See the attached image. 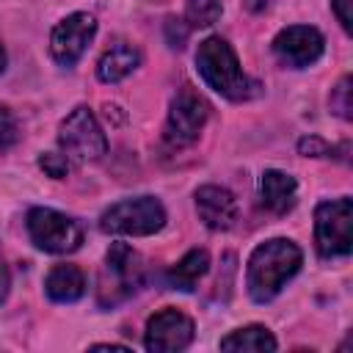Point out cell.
<instances>
[{"label": "cell", "instance_id": "27", "mask_svg": "<svg viewBox=\"0 0 353 353\" xmlns=\"http://www.w3.org/2000/svg\"><path fill=\"white\" fill-rule=\"evenodd\" d=\"M6 69V50H3V44H0V72Z\"/></svg>", "mask_w": 353, "mask_h": 353}, {"label": "cell", "instance_id": "25", "mask_svg": "<svg viewBox=\"0 0 353 353\" xmlns=\"http://www.w3.org/2000/svg\"><path fill=\"white\" fill-rule=\"evenodd\" d=\"M245 8L248 11H265L268 8V0H245Z\"/></svg>", "mask_w": 353, "mask_h": 353}, {"label": "cell", "instance_id": "3", "mask_svg": "<svg viewBox=\"0 0 353 353\" xmlns=\"http://www.w3.org/2000/svg\"><path fill=\"white\" fill-rule=\"evenodd\" d=\"M143 279V268L138 254L127 245V243H113L110 251L105 254V265L99 270V281H97V301L99 306L110 309L121 301H127Z\"/></svg>", "mask_w": 353, "mask_h": 353}, {"label": "cell", "instance_id": "26", "mask_svg": "<svg viewBox=\"0 0 353 353\" xmlns=\"http://www.w3.org/2000/svg\"><path fill=\"white\" fill-rule=\"evenodd\" d=\"M94 350H127L124 345H91Z\"/></svg>", "mask_w": 353, "mask_h": 353}, {"label": "cell", "instance_id": "5", "mask_svg": "<svg viewBox=\"0 0 353 353\" xmlns=\"http://www.w3.org/2000/svg\"><path fill=\"white\" fill-rule=\"evenodd\" d=\"M314 243L320 256H347L353 248V204L350 199L320 201L314 210Z\"/></svg>", "mask_w": 353, "mask_h": 353}, {"label": "cell", "instance_id": "7", "mask_svg": "<svg viewBox=\"0 0 353 353\" xmlns=\"http://www.w3.org/2000/svg\"><path fill=\"white\" fill-rule=\"evenodd\" d=\"M58 143L63 149V154L69 160L77 163H88V160H99L108 152V138L99 127V121L94 119V113L88 108H74L58 132Z\"/></svg>", "mask_w": 353, "mask_h": 353}, {"label": "cell", "instance_id": "22", "mask_svg": "<svg viewBox=\"0 0 353 353\" xmlns=\"http://www.w3.org/2000/svg\"><path fill=\"white\" fill-rule=\"evenodd\" d=\"M298 149H301V154H306V157H325V154H331V146H328L325 141L314 138V135L301 138V141H298Z\"/></svg>", "mask_w": 353, "mask_h": 353}, {"label": "cell", "instance_id": "17", "mask_svg": "<svg viewBox=\"0 0 353 353\" xmlns=\"http://www.w3.org/2000/svg\"><path fill=\"white\" fill-rule=\"evenodd\" d=\"M221 350H276V336L265 325H245L223 336Z\"/></svg>", "mask_w": 353, "mask_h": 353}, {"label": "cell", "instance_id": "11", "mask_svg": "<svg viewBox=\"0 0 353 353\" xmlns=\"http://www.w3.org/2000/svg\"><path fill=\"white\" fill-rule=\"evenodd\" d=\"M193 342V320L179 309H163L149 317L143 345L152 353H174L185 350Z\"/></svg>", "mask_w": 353, "mask_h": 353}, {"label": "cell", "instance_id": "4", "mask_svg": "<svg viewBox=\"0 0 353 353\" xmlns=\"http://www.w3.org/2000/svg\"><path fill=\"white\" fill-rule=\"evenodd\" d=\"M165 226V210L154 196H138V199H124L113 204L110 210L102 212L99 229L108 234H154Z\"/></svg>", "mask_w": 353, "mask_h": 353}, {"label": "cell", "instance_id": "24", "mask_svg": "<svg viewBox=\"0 0 353 353\" xmlns=\"http://www.w3.org/2000/svg\"><path fill=\"white\" fill-rule=\"evenodd\" d=\"M8 287H11V276H8L6 259H3V254H0V301H6V295H8Z\"/></svg>", "mask_w": 353, "mask_h": 353}, {"label": "cell", "instance_id": "23", "mask_svg": "<svg viewBox=\"0 0 353 353\" xmlns=\"http://www.w3.org/2000/svg\"><path fill=\"white\" fill-rule=\"evenodd\" d=\"M331 8H334V14H336V19H339V25L350 33L353 30V0H331Z\"/></svg>", "mask_w": 353, "mask_h": 353}, {"label": "cell", "instance_id": "1", "mask_svg": "<svg viewBox=\"0 0 353 353\" xmlns=\"http://www.w3.org/2000/svg\"><path fill=\"white\" fill-rule=\"evenodd\" d=\"M301 262L303 254L292 240L273 237L256 245L254 254L248 256V270H245V287L251 301L256 303L273 301L281 292V287L301 270Z\"/></svg>", "mask_w": 353, "mask_h": 353}, {"label": "cell", "instance_id": "2", "mask_svg": "<svg viewBox=\"0 0 353 353\" xmlns=\"http://www.w3.org/2000/svg\"><path fill=\"white\" fill-rule=\"evenodd\" d=\"M196 66H199L201 80L212 91H218L221 97H226L232 102H245V99H251V97L259 94V83L251 80L243 72L234 50L221 36H210V39H204L199 44V50H196Z\"/></svg>", "mask_w": 353, "mask_h": 353}, {"label": "cell", "instance_id": "14", "mask_svg": "<svg viewBox=\"0 0 353 353\" xmlns=\"http://www.w3.org/2000/svg\"><path fill=\"white\" fill-rule=\"evenodd\" d=\"M141 63V55H138V50L132 47V44H127V41H116V44H110L108 50H105V55L99 58V63H97V77L102 80V83H119V80H124L127 74H132V69Z\"/></svg>", "mask_w": 353, "mask_h": 353}, {"label": "cell", "instance_id": "6", "mask_svg": "<svg viewBox=\"0 0 353 353\" xmlns=\"http://www.w3.org/2000/svg\"><path fill=\"white\" fill-rule=\"evenodd\" d=\"M28 234L36 243V248L47 254H72L83 243V229L69 215L50 210V207H33L28 212Z\"/></svg>", "mask_w": 353, "mask_h": 353}, {"label": "cell", "instance_id": "10", "mask_svg": "<svg viewBox=\"0 0 353 353\" xmlns=\"http://www.w3.org/2000/svg\"><path fill=\"white\" fill-rule=\"evenodd\" d=\"M323 50H325L323 33L317 28H312V25H290L273 39L276 58L284 66H292V69L312 66L314 61H320Z\"/></svg>", "mask_w": 353, "mask_h": 353}, {"label": "cell", "instance_id": "21", "mask_svg": "<svg viewBox=\"0 0 353 353\" xmlns=\"http://www.w3.org/2000/svg\"><path fill=\"white\" fill-rule=\"evenodd\" d=\"M39 165L52 176V179H63L66 171H69V157L66 154H58V152H44L39 157Z\"/></svg>", "mask_w": 353, "mask_h": 353}, {"label": "cell", "instance_id": "9", "mask_svg": "<svg viewBox=\"0 0 353 353\" xmlns=\"http://www.w3.org/2000/svg\"><path fill=\"white\" fill-rule=\"evenodd\" d=\"M97 33V19L91 14H69L66 19H61L52 33H50V52L55 58V63L61 66H74L80 61V55L85 52V47L91 44Z\"/></svg>", "mask_w": 353, "mask_h": 353}, {"label": "cell", "instance_id": "19", "mask_svg": "<svg viewBox=\"0 0 353 353\" xmlns=\"http://www.w3.org/2000/svg\"><path fill=\"white\" fill-rule=\"evenodd\" d=\"M17 138H19L17 119H14V113H11L8 108H3V105H0V152L11 149V146L17 143Z\"/></svg>", "mask_w": 353, "mask_h": 353}, {"label": "cell", "instance_id": "8", "mask_svg": "<svg viewBox=\"0 0 353 353\" xmlns=\"http://www.w3.org/2000/svg\"><path fill=\"white\" fill-rule=\"evenodd\" d=\"M207 116H210L207 99L199 91H193L190 85H182L176 91V97L171 99L168 124H165V141L171 146H188V143H193L199 138Z\"/></svg>", "mask_w": 353, "mask_h": 353}, {"label": "cell", "instance_id": "13", "mask_svg": "<svg viewBox=\"0 0 353 353\" xmlns=\"http://www.w3.org/2000/svg\"><path fill=\"white\" fill-rule=\"evenodd\" d=\"M295 193H298V185L290 174L284 171H276V168H268L259 179V196H262V207L270 210L273 215H284L295 207Z\"/></svg>", "mask_w": 353, "mask_h": 353}, {"label": "cell", "instance_id": "15", "mask_svg": "<svg viewBox=\"0 0 353 353\" xmlns=\"http://www.w3.org/2000/svg\"><path fill=\"white\" fill-rule=\"evenodd\" d=\"M44 290H47V295L52 298V301H58V303H72V301H77L83 292H85V276H83V270L77 268V265H55L50 273H47V279H44Z\"/></svg>", "mask_w": 353, "mask_h": 353}, {"label": "cell", "instance_id": "20", "mask_svg": "<svg viewBox=\"0 0 353 353\" xmlns=\"http://www.w3.org/2000/svg\"><path fill=\"white\" fill-rule=\"evenodd\" d=\"M331 108H334L342 119H350V110H353V105H350V77H342L339 85L334 88V94H331Z\"/></svg>", "mask_w": 353, "mask_h": 353}, {"label": "cell", "instance_id": "12", "mask_svg": "<svg viewBox=\"0 0 353 353\" xmlns=\"http://www.w3.org/2000/svg\"><path fill=\"white\" fill-rule=\"evenodd\" d=\"M196 212L207 229L223 232L232 229L237 221V199L218 185H204L196 190Z\"/></svg>", "mask_w": 353, "mask_h": 353}, {"label": "cell", "instance_id": "18", "mask_svg": "<svg viewBox=\"0 0 353 353\" xmlns=\"http://www.w3.org/2000/svg\"><path fill=\"white\" fill-rule=\"evenodd\" d=\"M223 14L221 0H188L185 6V19L190 28H207L212 22H218Z\"/></svg>", "mask_w": 353, "mask_h": 353}, {"label": "cell", "instance_id": "16", "mask_svg": "<svg viewBox=\"0 0 353 353\" xmlns=\"http://www.w3.org/2000/svg\"><path fill=\"white\" fill-rule=\"evenodd\" d=\"M207 268H210L207 251H204V248H193V251H188V254L165 273V287L179 290V292H193L196 284H199V279L207 273Z\"/></svg>", "mask_w": 353, "mask_h": 353}]
</instances>
